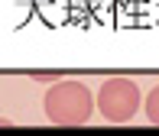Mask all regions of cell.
<instances>
[{
  "instance_id": "4",
  "label": "cell",
  "mask_w": 159,
  "mask_h": 136,
  "mask_svg": "<svg viewBox=\"0 0 159 136\" xmlns=\"http://www.w3.org/2000/svg\"><path fill=\"white\" fill-rule=\"evenodd\" d=\"M0 126H13V120H3V117H0Z\"/></svg>"
},
{
  "instance_id": "3",
  "label": "cell",
  "mask_w": 159,
  "mask_h": 136,
  "mask_svg": "<svg viewBox=\"0 0 159 136\" xmlns=\"http://www.w3.org/2000/svg\"><path fill=\"white\" fill-rule=\"evenodd\" d=\"M146 117H149L153 126H159V84L149 91V97H146Z\"/></svg>"
},
{
  "instance_id": "2",
  "label": "cell",
  "mask_w": 159,
  "mask_h": 136,
  "mask_svg": "<svg viewBox=\"0 0 159 136\" xmlns=\"http://www.w3.org/2000/svg\"><path fill=\"white\" fill-rule=\"evenodd\" d=\"M98 110L111 123H127L140 110V88L130 78H107L98 91Z\"/></svg>"
},
{
  "instance_id": "1",
  "label": "cell",
  "mask_w": 159,
  "mask_h": 136,
  "mask_svg": "<svg viewBox=\"0 0 159 136\" xmlns=\"http://www.w3.org/2000/svg\"><path fill=\"white\" fill-rule=\"evenodd\" d=\"M46 117L55 126H81L94 113V94L81 81H59L46 94Z\"/></svg>"
}]
</instances>
